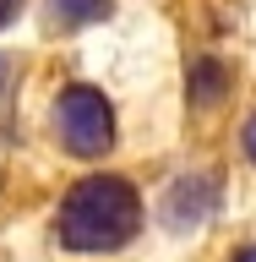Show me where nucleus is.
<instances>
[{"label": "nucleus", "mask_w": 256, "mask_h": 262, "mask_svg": "<svg viewBox=\"0 0 256 262\" xmlns=\"http://www.w3.org/2000/svg\"><path fill=\"white\" fill-rule=\"evenodd\" d=\"M147 229V196L120 169H87L49 213V246L60 257H120Z\"/></svg>", "instance_id": "obj_1"}, {"label": "nucleus", "mask_w": 256, "mask_h": 262, "mask_svg": "<svg viewBox=\"0 0 256 262\" xmlns=\"http://www.w3.org/2000/svg\"><path fill=\"white\" fill-rule=\"evenodd\" d=\"M49 142L60 147L65 159H77V164L109 159L114 142H120L109 93L93 88V82H65L60 93L49 98Z\"/></svg>", "instance_id": "obj_2"}, {"label": "nucleus", "mask_w": 256, "mask_h": 262, "mask_svg": "<svg viewBox=\"0 0 256 262\" xmlns=\"http://www.w3.org/2000/svg\"><path fill=\"white\" fill-rule=\"evenodd\" d=\"M213 208H218V175L191 169V175L169 180V191L153 202V224H158L164 235L185 241V235H196V229L213 219Z\"/></svg>", "instance_id": "obj_3"}, {"label": "nucleus", "mask_w": 256, "mask_h": 262, "mask_svg": "<svg viewBox=\"0 0 256 262\" xmlns=\"http://www.w3.org/2000/svg\"><path fill=\"white\" fill-rule=\"evenodd\" d=\"M229 93H235V66L224 60V55H191L185 60V104H191L196 115H213L224 110Z\"/></svg>", "instance_id": "obj_4"}, {"label": "nucleus", "mask_w": 256, "mask_h": 262, "mask_svg": "<svg viewBox=\"0 0 256 262\" xmlns=\"http://www.w3.org/2000/svg\"><path fill=\"white\" fill-rule=\"evenodd\" d=\"M44 33L55 38H71L82 28H98V22H109L114 16V0H44Z\"/></svg>", "instance_id": "obj_5"}, {"label": "nucleus", "mask_w": 256, "mask_h": 262, "mask_svg": "<svg viewBox=\"0 0 256 262\" xmlns=\"http://www.w3.org/2000/svg\"><path fill=\"white\" fill-rule=\"evenodd\" d=\"M240 153H245V164L256 169V110L240 120Z\"/></svg>", "instance_id": "obj_6"}, {"label": "nucleus", "mask_w": 256, "mask_h": 262, "mask_svg": "<svg viewBox=\"0 0 256 262\" xmlns=\"http://www.w3.org/2000/svg\"><path fill=\"white\" fill-rule=\"evenodd\" d=\"M224 262H256V235H245V241H235L224 251Z\"/></svg>", "instance_id": "obj_7"}, {"label": "nucleus", "mask_w": 256, "mask_h": 262, "mask_svg": "<svg viewBox=\"0 0 256 262\" xmlns=\"http://www.w3.org/2000/svg\"><path fill=\"white\" fill-rule=\"evenodd\" d=\"M11 82H16V60L6 55V49H0V98L11 93Z\"/></svg>", "instance_id": "obj_8"}, {"label": "nucleus", "mask_w": 256, "mask_h": 262, "mask_svg": "<svg viewBox=\"0 0 256 262\" xmlns=\"http://www.w3.org/2000/svg\"><path fill=\"white\" fill-rule=\"evenodd\" d=\"M22 6H28V0H0V33L11 28L16 16H22Z\"/></svg>", "instance_id": "obj_9"}]
</instances>
